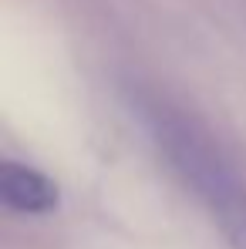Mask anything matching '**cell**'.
<instances>
[{
    "label": "cell",
    "mask_w": 246,
    "mask_h": 249,
    "mask_svg": "<svg viewBox=\"0 0 246 249\" xmlns=\"http://www.w3.org/2000/svg\"><path fill=\"white\" fill-rule=\"evenodd\" d=\"M0 199L10 212H20V215H51L61 202L57 185L44 172L14 159L0 165Z\"/></svg>",
    "instance_id": "obj_2"
},
{
    "label": "cell",
    "mask_w": 246,
    "mask_h": 249,
    "mask_svg": "<svg viewBox=\"0 0 246 249\" xmlns=\"http://www.w3.org/2000/svg\"><path fill=\"white\" fill-rule=\"evenodd\" d=\"M135 108L159 155L169 162L175 178L203 202L229 249H246V182L219 148V142L209 135V128L162 98H138Z\"/></svg>",
    "instance_id": "obj_1"
}]
</instances>
